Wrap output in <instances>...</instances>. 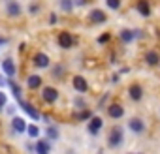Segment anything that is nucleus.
<instances>
[{
    "mask_svg": "<svg viewBox=\"0 0 160 154\" xmlns=\"http://www.w3.org/2000/svg\"><path fill=\"white\" fill-rule=\"evenodd\" d=\"M122 139H124V132H122V128L121 126H113L111 128V132H109V137H108V143H109V147H119L121 143H122Z\"/></svg>",
    "mask_w": 160,
    "mask_h": 154,
    "instance_id": "obj_1",
    "label": "nucleus"
},
{
    "mask_svg": "<svg viewBox=\"0 0 160 154\" xmlns=\"http://www.w3.org/2000/svg\"><path fill=\"white\" fill-rule=\"evenodd\" d=\"M73 43H75V40L72 38V34H68V32H60L58 34V45L62 49H70Z\"/></svg>",
    "mask_w": 160,
    "mask_h": 154,
    "instance_id": "obj_2",
    "label": "nucleus"
},
{
    "mask_svg": "<svg viewBox=\"0 0 160 154\" xmlns=\"http://www.w3.org/2000/svg\"><path fill=\"white\" fill-rule=\"evenodd\" d=\"M128 128H130L132 132H136V133H141V132H145V122H143L141 118L134 117V118L128 120Z\"/></svg>",
    "mask_w": 160,
    "mask_h": 154,
    "instance_id": "obj_3",
    "label": "nucleus"
},
{
    "mask_svg": "<svg viewBox=\"0 0 160 154\" xmlns=\"http://www.w3.org/2000/svg\"><path fill=\"white\" fill-rule=\"evenodd\" d=\"M136 10H138V13L143 15V17H149L151 12H152V10H151V4H149V0H138Z\"/></svg>",
    "mask_w": 160,
    "mask_h": 154,
    "instance_id": "obj_4",
    "label": "nucleus"
},
{
    "mask_svg": "<svg viewBox=\"0 0 160 154\" xmlns=\"http://www.w3.org/2000/svg\"><path fill=\"white\" fill-rule=\"evenodd\" d=\"M42 96H43V100H45L47 103H53V102H57L58 92H57V89H53V87H45L43 92H42Z\"/></svg>",
    "mask_w": 160,
    "mask_h": 154,
    "instance_id": "obj_5",
    "label": "nucleus"
},
{
    "mask_svg": "<svg viewBox=\"0 0 160 154\" xmlns=\"http://www.w3.org/2000/svg\"><path fill=\"white\" fill-rule=\"evenodd\" d=\"M108 115H109L111 118H122V115H124V107L119 105V103H111V105L108 107Z\"/></svg>",
    "mask_w": 160,
    "mask_h": 154,
    "instance_id": "obj_6",
    "label": "nucleus"
},
{
    "mask_svg": "<svg viewBox=\"0 0 160 154\" xmlns=\"http://www.w3.org/2000/svg\"><path fill=\"white\" fill-rule=\"evenodd\" d=\"M128 94H130V98H132L134 102H139V100L143 98V89H141L138 83H134V85H130V89H128Z\"/></svg>",
    "mask_w": 160,
    "mask_h": 154,
    "instance_id": "obj_7",
    "label": "nucleus"
},
{
    "mask_svg": "<svg viewBox=\"0 0 160 154\" xmlns=\"http://www.w3.org/2000/svg\"><path fill=\"white\" fill-rule=\"evenodd\" d=\"M102 126H104V120H102L100 117H92L91 122H89V132H91L92 135H96V133L102 130Z\"/></svg>",
    "mask_w": 160,
    "mask_h": 154,
    "instance_id": "obj_8",
    "label": "nucleus"
},
{
    "mask_svg": "<svg viewBox=\"0 0 160 154\" xmlns=\"http://www.w3.org/2000/svg\"><path fill=\"white\" fill-rule=\"evenodd\" d=\"M89 19H91L92 23H96V25H102V23H106V13H104L102 10H92V12L89 13Z\"/></svg>",
    "mask_w": 160,
    "mask_h": 154,
    "instance_id": "obj_9",
    "label": "nucleus"
},
{
    "mask_svg": "<svg viewBox=\"0 0 160 154\" xmlns=\"http://www.w3.org/2000/svg\"><path fill=\"white\" fill-rule=\"evenodd\" d=\"M73 89L77 90V92H87V89H89V85H87V81L83 79V77H73Z\"/></svg>",
    "mask_w": 160,
    "mask_h": 154,
    "instance_id": "obj_10",
    "label": "nucleus"
},
{
    "mask_svg": "<svg viewBox=\"0 0 160 154\" xmlns=\"http://www.w3.org/2000/svg\"><path fill=\"white\" fill-rule=\"evenodd\" d=\"M145 62H147L149 66H156V64L160 62L158 53H156V51H147V53H145Z\"/></svg>",
    "mask_w": 160,
    "mask_h": 154,
    "instance_id": "obj_11",
    "label": "nucleus"
},
{
    "mask_svg": "<svg viewBox=\"0 0 160 154\" xmlns=\"http://www.w3.org/2000/svg\"><path fill=\"white\" fill-rule=\"evenodd\" d=\"M34 64H36V68H47V66H49V58H47V55L38 53V55L34 56Z\"/></svg>",
    "mask_w": 160,
    "mask_h": 154,
    "instance_id": "obj_12",
    "label": "nucleus"
},
{
    "mask_svg": "<svg viewBox=\"0 0 160 154\" xmlns=\"http://www.w3.org/2000/svg\"><path fill=\"white\" fill-rule=\"evenodd\" d=\"M19 103H21V107L27 111V115H28V117H32L34 120H38V118H40V113H38V111H36V109L28 103V102H19Z\"/></svg>",
    "mask_w": 160,
    "mask_h": 154,
    "instance_id": "obj_13",
    "label": "nucleus"
},
{
    "mask_svg": "<svg viewBox=\"0 0 160 154\" xmlns=\"http://www.w3.org/2000/svg\"><path fill=\"white\" fill-rule=\"evenodd\" d=\"M6 12H8V15H10V17H17V15L21 13V6H19L17 2H10V4H8V8H6Z\"/></svg>",
    "mask_w": 160,
    "mask_h": 154,
    "instance_id": "obj_14",
    "label": "nucleus"
},
{
    "mask_svg": "<svg viewBox=\"0 0 160 154\" xmlns=\"http://www.w3.org/2000/svg\"><path fill=\"white\" fill-rule=\"evenodd\" d=\"M2 68H4V73H6V75H10V77L15 75V66H13V62H12L10 58H6V60L2 62Z\"/></svg>",
    "mask_w": 160,
    "mask_h": 154,
    "instance_id": "obj_15",
    "label": "nucleus"
},
{
    "mask_svg": "<svg viewBox=\"0 0 160 154\" xmlns=\"http://www.w3.org/2000/svg\"><path fill=\"white\" fill-rule=\"evenodd\" d=\"M12 126L15 128V132H25V130H28V124H27L23 118H19V117H15V118H13Z\"/></svg>",
    "mask_w": 160,
    "mask_h": 154,
    "instance_id": "obj_16",
    "label": "nucleus"
},
{
    "mask_svg": "<svg viewBox=\"0 0 160 154\" xmlns=\"http://www.w3.org/2000/svg\"><path fill=\"white\" fill-rule=\"evenodd\" d=\"M132 40H136V34H134V30H121V41H124V43H130Z\"/></svg>",
    "mask_w": 160,
    "mask_h": 154,
    "instance_id": "obj_17",
    "label": "nucleus"
},
{
    "mask_svg": "<svg viewBox=\"0 0 160 154\" xmlns=\"http://www.w3.org/2000/svg\"><path fill=\"white\" fill-rule=\"evenodd\" d=\"M27 85H28L30 89H38V87L42 85V79H40L38 75H30V77H28V81H27Z\"/></svg>",
    "mask_w": 160,
    "mask_h": 154,
    "instance_id": "obj_18",
    "label": "nucleus"
},
{
    "mask_svg": "<svg viewBox=\"0 0 160 154\" xmlns=\"http://www.w3.org/2000/svg\"><path fill=\"white\" fill-rule=\"evenodd\" d=\"M36 148L40 154H49V143L47 141H38L36 143Z\"/></svg>",
    "mask_w": 160,
    "mask_h": 154,
    "instance_id": "obj_19",
    "label": "nucleus"
},
{
    "mask_svg": "<svg viewBox=\"0 0 160 154\" xmlns=\"http://www.w3.org/2000/svg\"><path fill=\"white\" fill-rule=\"evenodd\" d=\"M60 2V8L64 10V12H72V8H73V0H58Z\"/></svg>",
    "mask_w": 160,
    "mask_h": 154,
    "instance_id": "obj_20",
    "label": "nucleus"
},
{
    "mask_svg": "<svg viewBox=\"0 0 160 154\" xmlns=\"http://www.w3.org/2000/svg\"><path fill=\"white\" fill-rule=\"evenodd\" d=\"M8 85H10L12 90H13V96H15L17 100H21V89H19V85H15L13 81H8Z\"/></svg>",
    "mask_w": 160,
    "mask_h": 154,
    "instance_id": "obj_21",
    "label": "nucleus"
},
{
    "mask_svg": "<svg viewBox=\"0 0 160 154\" xmlns=\"http://www.w3.org/2000/svg\"><path fill=\"white\" fill-rule=\"evenodd\" d=\"M79 120H85V118H92V111H89V109H83L81 113H77L75 115Z\"/></svg>",
    "mask_w": 160,
    "mask_h": 154,
    "instance_id": "obj_22",
    "label": "nucleus"
},
{
    "mask_svg": "<svg viewBox=\"0 0 160 154\" xmlns=\"http://www.w3.org/2000/svg\"><path fill=\"white\" fill-rule=\"evenodd\" d=\"M27 132H28L30 137H38V135H40V130H38V126H34V124H28V130H27Z\"/></svg>",
    "mask_w": 160,
    "mask_h": 154,
    "instance_id": "obj_23",
    "label": "nucleus"
},
{
    "mask_svg": "<svg viewBox=\"0 0 160 154\" xmlns=\"http://www.w3.org/2000/svg\"><path fill=\"white\" fill-rule=\"evenodd\" d=\"M47 137H49V139H57V137H58V130H57L55 126H49V128H47Z\"/></svg>",
    "mask_w": 160,
    "mask_h": 154,
    "instance_id": "obj_24",
    "label": "nucleus"
},
{
    "mask_svg": "<svg viewBox=\"0 0 160 154\" xmlns=\"http://www.w3.org/2000/svg\"><path fill=\"white\" fill-rule=\"evenodd\" d=\"M106 4H108L111 10H119V8H121V0H106Z\"/></svg>",
    "mask_w": 160,
    "mask_h": 154,
    "instance_id": "obj_25",
    "label": "nucleus"
},
{
    "mask_svg": "<svg viewBox=\"0 0 160 154\" xmlns=\"http://www.w3.org/2000/svg\"><path fill=\"white\" fill-rule=\"evenodd\" d=\"M109 38H111L109 34H102V36L98 38V41H100V43H106V41H109Z\"/></svg>",
    "mask_w": 160,
    "mask_h": 154,
    "instance_id": "obj_26",
    "label": "nucleus"
},
{
    "mask_svg": "<svg viewBox=\"0 0 160 154\" xmlns=\"http://www.w3.org/2000/svg\"><path fill=\"white\" fill-rule=\"evenodd\" d=\"M73 4H75V6H85L87 0H73Z\"/></svg>",
    "mask_w": 160,
    "mask_h": 154,
    "instance_id": "obj_27",
    "label": "nucleus"
},
{
    "mask_svg": "<svg viewBox=\"0 0 160 154\" xmlns=\"http://www.w3.org/2000/svg\"><path fill=\"white\" fill-rule=\"evenodd\" d=\"M57 21H58V19H57V15H55V13H51V17H49V23H51V25H55Z\"/></svg>",
    "mask_w": 160,
    "mask_h": 154,
    "instance_id": "obj_28",
    "label": "nucleus"
},
{
    "mask_svg": "<svg viewBox=\"0 0 160 154\" xmlns=\"http://www.w3.org/2000/svg\"><path fill=\"white\" fill-rule=\"evenodd\" d=\"M4 103H6V96L0 92V105H4Z\"/></svg>",
    "mask_w": 160,
    "mask_h": 154,
    "instance_id": "obj_29",
    "label": "nucleus"
},
{
    "mask_svg": "<svg viewBox=\"0 0 160 154\" xmlns=\"http://www.w3.org/2000/svg\"><path fill=\"white\" fill-rule=\"evenodd\" d=\"M30 12L36 13V12H38V4H30Z\"/></svg>",
    "mask_w": 160,
    "mask_h": 154,
    "instance_id": "obj_30",
    "label": "nucleus"
},
{
    "mask_svg": "<svg viewBox=\"0 0 160 154\" xmlns=\"http://www.w3.org/2000/svg\"><path fill=\"white\" fill-rule=\"evenodd\" d=\"M134 34H136V38H143V32L141 30H134Z\"/></svg>",
    "mask_w": 160,
    "mask_h": 154,
    "instance_id": "obj_31",
    "label": "nucleus"
},
{
    "mask_svg": "<svg viewBox=\"0 0 160 154\" xmlns=\"http://www.w3.org/2000/svg\"><path fill=\"white\" fill-rule=\"evenodd\" d=\"M4 83H6V81H4V77H2V75H0V85H4Z\"/></svg>",
    "mask_w": 160,
    "mask_h": 154,
    "instance_id": "obj_32",
    "label": "nucleus"
},
{
    "mask_svg": "<svg viewBox=\"0 0 160 154\" xmlns=\"http://www.w3.org/2000/svg\"><path fill=\"white\" fill-rule=\"evenodd\" d=\"M0 107H2V105H0Z\"/></svg>",
    "mask_w": 160,
    "mask_h": 154,
    "instance_id": "obj_33",
    "label": "nucleus"
}]
</instances>
